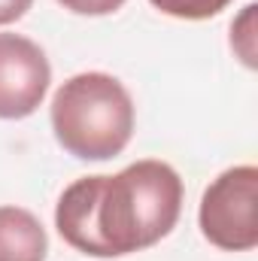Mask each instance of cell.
<instances>
[{"label":"cell","mask_w":258,"mask_h":261,"mask_svg":"<svg viewBox=\"0 0 258 261\" xmlns=\"http://www.w3.org/2000/svg\"><path fill=\"white\" fill-rule=\"evenodd\" d=\"M183 213V179L167 161H137L116 176H82L55 206L67 246L94 258H122L164 240Z\"/></svg>","instance_id":"cell-1"},{"label":"cell","mask_w":258,"mask_h":261,"mask_svg":"<svg viewBox=\"0 0 258 261\" xmlns=\"http://www.w3.org/2000/svg\"><path fill=\"white\" fill-rule=\"evenodd\" d=\"M134 100L110 73L70 76L52 97V130L61 149L82 161H110L131 143Z\"/></svg>","instance_id":"cell-2"},{"label":"cell","mask_w":258,"mask_h":261,"mask_svg":"<svg viewBox=\"0 0 258 261\" xmlns=\"http://www.w3.org/2000/svg\"><path fill=\"white\" fill-rule=\"evenodd\" d=\"M200 234L225 252L258 246V167L240 164L219 173L200 197Z\"/></svg>","instance_id":"cell-3"},{"label":"cell","mask_w":258,"mask_h":261,"mask_svg":"<svg viewBox=\"0 0 258 261\" xmlns=\"http://www.w3.org/2000/svg\"><path fill=\"white\" fill-rule=\"evenodd\" d=\"M52 67L46 52L21 37L0 34V119H28L46 100Z\"/></svg>","instance_id":"cell-4"},{"label":"cell","mask_w":258,"mask_h":261,"mask_svg":"<svg viewBox=\"0 0 258 261\" xmlns=\"http://www.w3.org/2000/svg\"><path fill=\"white\" fill-rule=\"evenodd\" d=\"M49 237L24 206H0V261H46Z\"/></svg>","instance_id":"cell-5"},{"label":"cell","mask_w":258,"mask_h":261,"mask_svg":"<svg viewBox=\"0 0 258 261\" xmlns=\"http://www.w3.org/2000/svg\"><path fill=\"white\" fill-rule=\"evenodd\" d=\"M155 9H161L170 18H183V21H203L219 15L222 9H228L231 0H149Z\"/></svg>","instance_id":"cell-6"},{"label":"cell","mask_w":258,"mask_h":261,"mask_svg":"<svg viewBox=\"0 0 258 261\" xmlns=\"http://www.w3.org/2000/svg\"><path fill=\"white\" fill-rule=\"evenodd\" d=\"M255 3H249L243 15L231 24V46L246 67H255Z\"/></svg>","instance_id":"cell-7"},{"label":"cell","mask_w":258,"mask_h":261,"mask_svg":"<svg viewBox=\"0 0 258 261\" xmlns=\"http://www.w3.org/2000/svg\"><path fill=\"white\" fill-rule=\"evenodd\" d=\"M58 3L70 12H76V15H110L125 0H58Z\"/></svg>","instance_id":"cell-8"},{"label":"cell","mask_w":258,"mask_h":261,"mask_svg":"<svg viewBox=\"0 0 258 261\" xmlns=\"http://www.w3.org/2000/svg\"><path fill=\"white\" fill-rule=\"evenodd\" d=\"M31 3H34V0H0V28L18 21V18L31 9Z\"/></svg>","instance_id":"cell-9"}]
</instances>
